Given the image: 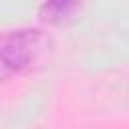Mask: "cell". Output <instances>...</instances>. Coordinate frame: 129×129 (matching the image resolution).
I'll return each instance as SVG.
<instances>
[{"label": "cell", "instance_id": "obj_2", "mask_svg": "<svg viewBox=\"0 0 129 129\" xmlns=\"http://www.w3.org/2000/svg\"><path fill=\"white\" fill-rule=\"evenodd\" d=\"M81 6V0H44L38 8V18L44 24L56 26L67 22Z\"/></svg>", "mask_w": 129, "mask_h": 129}, {"label": "cell", "instance_id": "obj_1", "mask_svg": "<svg viewBox=\"0 0 129 129\" xmlns=\"http://www.w3.org/2000/svg\"><path fill=\"white\" fill-rule=\"evenodd\" d=\"M46 36L38 28H16L0 36V67L10 73L30 69L46 48Z\"/></svg>", "mask_w": 129, "mask_h": 129}]
</instances>
